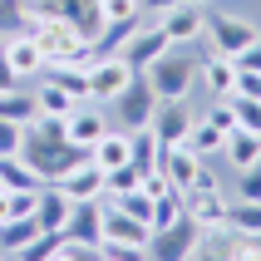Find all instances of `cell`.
I'll return each instance as SVG.
<instances>
[{
    "mask_svg": "<svg viewBox=\"0 0 261 261\" xmlns=\"http://www.w3.org/2000/svg\"><path fill=\"white\" fill-rule=\"evenodd\" d=\"M197 59H202L197 44H173L163 59H153L143 69V79L153 84L158 99H192V89H197Z\"/></svg>",
    "mask_w": 261,
    "mask_h": 261,
    "instance_id": "1",
    "label": "cell"
},
{
    "mask_svg": "<svg viewBox=\"0 0 261 261\" xmlns=\"http://www.w3.org/2000/svg\"><path fill=\"white\" fill-rule=\"evenodd\" d=\"M20 158H25V168L40 182H59V177L69 173L79 158H89L84 148H74L69 138H44V133L25 128V143H20Z\"/></svg>",
    "mask_w": 261,
    "mask_h": 261,
    "instance_id": "2",
    "label": "cell"
},
{
    "mask_svg": "<svg viewBox=\"0 0 261 261\" xmlns=\"http://www.w3.org/2000/svg\"><path fill=\"white\" fill-rule=\"evenodd\" d=\"M30 35H35V44H40V55H44V69H55V64H89V59H94V44H89L64 15L40 20V30H30Z\"/></svg>",
    "mask_w": 261,
    "mask_h": 261,
    "instance_id": "3",
    "label": "cell"
},
{
    "mask_svg": "<svg viewBox=\"0 0 261 261\" xmlns=\"http://www.w3.org/2000/svg\"><path fill=\"white\" fill-rule=\"evenodd\" d=\"M261 30L251 25V20H242V15H227V10H212L207 5V30L202 40H197V49H217V55H237L242 44H251Z\"/></svg>",
    "mask_w": 261,
    "mask_h": 261,
    "instance_id": "4",
    "label": "cell"
},
{
    "mask_svg": "<svg viewBox=\"0 0 261 261\" xmlns=\"http://www.w3.org/2000/svg\"><path fill=\"white\" fill-rule=\"evenodd\" d=\"M202 251V227L182 212V217L173 222V227H158V232L148 237V256L153 261H188Z\"/></svg>",
    "mask_w": 261,
    "mask_h": 261,
    "instance_id": "5",
    "label": "cell"
},
{
    "mask_svg": "<svg viewBox=\"0 0 261 261\" xmlns=\"http://www.w3.org/2000/svg\"><path fill=\"white\" fill-rule=\"evenodd\" d=\"M133 79H138V69L123 55H94L89 59V99L94 103H114Z\"/></svg>",
    "mask_w": 261,
    "mask_h": 261,
    "instance_id": "6",
    "label": "cell"
},
{
    "mask_svg": "<svg viewBox=\"0 0 261 261\" xmlns=\"http://www.w3.org/2000/svg\"><path fill=\"white\" fill-rule=\"evenodd\" d=\"M0 64H5L20 84H35L44 74V55H40V44H35V35H30V30L0 35Z\"/></svg>",
    "mask_w": 261,
    "mask_h": 261,
    "instance_id": "7",
    "label": "cell"
},
{
    "mask_svg": "<svg viewBox=\"0 0 261 261\" xmlns=\"http://www.w3.org/2000/svg\"><path fill=\"white\" fill-rule=\"evenodd\" d=\"M153 109H158V94H153V84L138 74V79L109 103V118H114L118 128H143L148 118H153Z\"/></svg>",
    "mask_w": 261,
    "mask_h": 261,
    "instance_id": "8",
    "label": "cell"
},
{
    "mask_svg": "<svg viewBox=\"0 0 261 261\" xmlns=\"http://www.w3.org/2000/svg\"><path fill=\"white\" fill-rule=\"evenodd\" d=\"M109 123H114V118H109V103H94V99H84V103H74L69 109V118H64V133H69V143L74 148H94L103 138V133H109Z\"/></svg>",
    "mask_w": 261,
    "mask_h": 261,
    "instance_id": "9",
    "label": "cell"
},
{
    "mask_svg": "<svg viewBox=\"0 0 261 261\" xmlns=\"http://www.w3.org/2000/svg\"><path fill=\"white\" fill-rule=\"evenodd\" d=\"M158 25H163V35H168L173 44H197L202 30H207V5H197V0H177L168 15H158Z\"/></svg>",
    "mask_w": 261,
    "mask_h": 261,
    "instance_id": "10",
    "label": "cell"
},
{
    "mask_svg": "<svg viewBox=\"0 0 261 261\" xmlns=\"http://www.w3.org/2000/svg\"><path fill=\"white\" fill-rule=\"evenodd\" d=\"M168 49H173V40L163 35V25H158V20H143V25H138V30L128 35V44H123L118 55H123V59L133 64V69L143 74L148 64H153V59H163Z\"/></svg>",
    "mask_w": 261,
    "mask_h": 261,
    "instance_id": "11",
    "label": "cell"
},
{
    "mask_svg": "<svg viewBox=\"0 0 261 261\" xmlns=\"http://www.w3.org/2000/svg\"><path fill=\"white\" fill-rule=\"evenodd\" d=\"M192 118H197V109H192V99H158V109H153V133H158V143H188V128Z\"/></svg>",
    "mask_w": 261,
    "mask_h": 261,
    "instance_id": "12",
    "label": "cell"
},
{
    "mask_svg": "<svg viewBox=\"0 0 261 261\" xmlns=\"http://www.w3.org/2000/svg\"><path fill=\"white\" fill-rule=\"evenodd\" d=\"M59 188H64V197H69V202H99L103 192H109V173H103L94 158H79L69 173L59 177Z\"/></svg>",
    "mask_w": 261,
    "mask_h": 261,
    "instance_id": "13",
    "label": "cell"
},
{
    "mask_svg": "<svg viewBox=\"0 0 261 261\" xmlns=\"http://www.w3.org/2000/svg\"><path fill=\"white\" fill-rule=\"evenodd\" d=\"M202 163H207V158H197L188 143H163V153H158V168L168 173V182H173L177 192H188L192 182H197Z\"/></svg>",
    "mask_w": 261,
    "mask_h": 261,
    "instance_id": "14",
    "label": "cell"
},
{
    "mask_svg": "<svg viewBox=\"0 0 261 261\" xmlns=\"http://www.w3.org/2000/svg\"><path fill=\"white\" fill-rule=\"evenodd\" d=\"M232 79H237L232 55L202 49V59H197V89H202L207 99H222V94H232Z\"/></svg>",
    "mask_w": 261,
    "mask_h": 261,
    "instance_id": "15",
    "label": "cell"
},
{
    "mask_svg": "<svg viewBox=\"0 0 261 261\" xmlns=\"http://www.w3.org/2000/svg\"><path fill=\"white\" fill-rule=\"evenodd\" d=\"M188 217L202 232H222L227 227V192L222 188H192L188 192Z\"/></svg>",
    "mask_w": 261,
    "mask_h": 261,
    "instance_id": "16",
    "label": "cell"
},
{
    "mask_svg": "<svg viewBox=\"0 0 261 261\" xmlns=\"http://www.w3.org/2000/svg\"><path fill=\"white\" fill-rule=\"evenodd\" d=\"M64 237L99 256V242H103V212H99V202H74L69 222H64Z\"/></svg>",
    "mask_w": 261,
    "mask_h": 261,
    "instance_id": "17",
    "label": "cell"
},
{
    "mask_svg": "<svg viewBox=\"0 0 261 261\" xmlns=\"http://www.w3.org/2000/svg\"><path fill=\"white\" fill-rule=\"evenodd\" d=\"M74 202L64 197L59 182H40V197H35V222H40V232H64V222H69Z\"/></svg>",
    "mask_w": 261,
    "mask_h": 261,
    "instance_id": "18",
    "label": "cell"
},
{
    "mask_svg": "<svg viewBox=\"0 0 261 261\" xmlns=\"http://www.w3.org/2000/svg\"><path fill=\"white\" fill-rule=\"evenodd\" d=\"M232 173H242V168H256L261 163V133H251V128H227V143H222V153H217Z\"/></svg>",
    "mask_w": 261,
    "mask_h": 261,
    "instance_id": "19",
    "label": "cell"
},
{
    "mask_svg": "<svg viewBox=\"0 0 261 261\" xmlns=\"http://www.w3.org/2000/svg\"><path fill=\"white\" fill-rule=\"evenodd\" d=\"M30 94H35V118H40V114L69 118V109H74V99L64 94V84H59V79H49V74H40V79L30 84Z\"/></svg>",
    "mask_w": 261,
    "mask_h": 261,
    "instance_id": "20",
    "label": "cell"
},
{
    "mask_svg": "<svg viewBox=\"0 0 261 261\" xmlns=\"http://www.w3.org/2000/svg\"><path fill=\"white\" fill-rule=\"evenodd\" d=\"M89 158L99 163L103 173H109V168H118V163H128V128H118V123H109V133H103L99 143L89 148Z\"/></svg>",
    "mask_w": 261,
    "mask_h": 261,
    "instance_id": "21",
    "label": "cell"
},
{
    "mask_svg": "<svg viewBox=\"0 0 261 261\" xmlns=\"http://www.w3.org/2000/svg\"><path fill=\"white\" fill-rule=\"evenodd\" d=\"M222 143H227V128H217L212 118H192V128H188V148L197 153V158H217L222 153Z\"/></svg>",
    "mask_w": 261,
    "mask_h": 261,
    "instance_id": "22",
    "label": "cell"
},
{
    "mask_svg": "<svg viewBox=\"0 0 261 261\" xmlns=\"http://www.w3.org/2000/svg\"><path fill=\"white\" fill-rule=\"evenodd\" d=\"M30 237H40V222L35 217H5L0 222V256H20Z\"/></svg>",
    "mask_w": 261,
    "mask_h": 261,
    "instance_id": "23",
    "label": "cell"
},
{
    "mask_svg": "<svg viewBox=\"0 0 261 261\" xmlns=\"http://www.w3.org/2000/svg\"><path fill=\"white\" fill-rule=\"evenodd\" d=\"M0 118H15V123H35V94L30 84H15V89H0Z\"/></svg>",
    "mask_w": 261,
    "mask_h": 261,
    "instance_id": "24",
    "label": "cell"
},
{
    "mask_svg": "<svg viewBox=\"0 0 261 261\" xmlns=\"http://www.w3.org/2000/svg\"><path fill=\"white\" fill-rule=\"evenodd\" d=\"M227 232H261V202L227 197Z\"/></svg>",
    "mask_w": 261,
    "mask_h": 261,
    "instance_id": "25",
    "label": "cell"
},
{
    "mask_svg": "<svg viewBox=\"0 0 261 261\" xmlns=\"http://www.w3.org/2000/svg\"><path fill=\"white\" fill-rule=\"evenodd\" d=\"M0 188H5V192H15V188H40V177L25 168L20 153H5V158H0Z\"/></svg>",
    "mask_w": 261,
    "mask_h": 261,
    "instance_id": "26",
    "label": "cell"
},
{
    "mask_svg": "<svg viewBox=\"0 0 261 261\" xmlns=\"http://www.w3.org/2000/svg\"><path fill=\"white\" fill-rule=\"evenodd\" d=\"M182 212H188V192L168 188V192L158 197V202H153V232H158V227H173V222L182 217Z\"/></svg>",
    "mask_w": 261,
    "mask_h": 261,
    "instance_id": "27",
    "label": "cell"
},
{
    "mask_svg": "<svg viewBox=\"0 0 261 261\" xmlns=\"http://www.w3.org/2000/svg\"><path fill=\"white\" fill-rule=\"evenodd\" d=\"M59 242H64V232H40V237H30V242H25V251H20L15 261H55Z\"/></svg>",
    "mask_w": 261,
    "mask_h": 261,
    "instance_id": "28",
    "label": "cell"
},
{
    "mask_svg": "<svg viewBox=\"0 0 261 261\" xmlns=\"http://www.w3.org/2000/svg\"><path fill=\"white\" fill-rule=\"evenodd\" d=\"M227 261H261V232H232L227 237Z\"/></svg>",
    "mask_w": 261,
    "mask_h": 261,
    "instance_id": "29",
    "label": "cell"
},
{
    "mask_svg": "<svg viewBox=\"0 0 261 261\" xmlns=\"http://www.w3.org/2000/svg\"><path fill=\"white\" fill-rule=\"evenodd\" d=\"M227 99H232V123L237 128L261 133V99H242V94H227Z\"/></svg>",
    "mask_w": 261,
    "mask_h": 261,
    "instance_id": "30",
    "label": "cell"
},
{
    "mask_svg": "<svg viewBox=\"0 0 261 261\" xmlns=\"http://www.w3.org/2000/svg\"><path fill=\"white\" fill-rule=\"evenodd\" d=\"M114 202L123 207L128 217H138V222H148V227H153V202H158V197H148L143 188H133V192H118Z\"/></svg>",
    "mask_w": 261,
    "mask_h": 261,
    "instance_id": "31",
    "label": "cell"
},
{
    "mask_svg": "<svg viewBox=\"0 0 261 261\" xmlns=\"http://www.w3.org/2000/svg\"><path fill=\"white\" fill-rule=\"evenodd\" d=\"M138 182H143V173H138V168H133V163H118V168H109V192H133L138 188Z\"/></svg>",
    "mask_w": 261,
    "mask_h": 261,
    "instance_id": "32",
    "label": "cell"
},
{
    "mask_svg": "<svg viewBox=\"0 0 261 261\" xmlns=\"http://www.w3.org/2000/svg\"><path fill=\"white\" fill-rule=\"evenodd\" d=\"M103 20H143V0H99Z\"/></svg>",
    "mask_w": 261,
    "mask_h": 261,
    "instance_id": "33",
    "label": "cell"
},
{
    "mask_svg": "<svg viewBox=\"0 0 261 261\" xmlns=\"http://www.w3.org/2000/svg\"><path fill=\"white\" fill-rule=\"evenodd\" d=\"M20 143H25V123L0 118V158H5V153H20Z\"/></svg>",
    "mask_w": 261,
    "mask_h": 261,
    "instance_id": "34",
    "label": "cell"
},
{
    "mask_svg": "<svg viewBox=\"0 0 261 261\" xmlns=\"http://www.w3.org/2000/svg\"><path fill=\"white\" fill-rule=\"evenodd\" d=\"M232 94H242V99H261V69H237Z\"/></svg>",
    "mask_w": 261,
    "mask_h": 261,
    "instance_id": "35",
    "label": "cell"
},
{
    "mask_svg": "<svg viewBox=\"0 0 261 261\" xmlns=\"http://www.w3.org/2000/svg\"><path fill=\"white\" fill-rule=\"evenodd\" d=\"M99 261H148L138 247H123V242H99Z\"/></svg>",
    "mask_w": 261,
    "mask_h": 261,
    "instance_id": "36",
    "label": "cell"
},
{
    "mask_svg": "<svg viewBox=\"0 0 261 261\" xmlns=\"http://www.w3.org/2000/svg\"><path fill=\"white\" fill-rule=\"evenodd\" d=\"M242 182H237V197H251V202H261V163L256 168H242Z\"/></svg>",
    "mask_w": 261,
    "mask_h": 261,
    "instance_id": "37",
    "label": "cell"
},
{
    "mask_svg": "<svg viewBox=\"0 0 261 261\" xmlns=\"http://www.w3.org/2000/svg\"><path fill=\"white\" fill-rule=\"evenodd\" d=\"M138 188H143L148 197H163V192L173 188V182H168V173H163V168H148V173H143V182H138Z\"/></svg>",
    "mask_w": 261,
    "mask_h": 261,
    "instance_id": "38",
    "label": "cell"
},
{
    "mask_svg": "<svg viewBox=\"0 0 261 261\" xmlns=\"http://www.w3.org/2000/svg\"><path fill=\"white\" fill-rule=\"evenodd\" d=\"M177 0H143V20H158V15H168Z\"/></svg>",
    "mask_w": 261,
    "mask_h": 261,
    "instance_id": "39",
    "label": "cell"
},
{
    "mask_svg": "<svg viewBox=\"0 0 261 261\" xmlns=\"http://www.w3.org/2000/svg\"><path fill=\"white\" fill-rule=\"evenodd\" d=\"M5 197H10V192H5V188H0V222H5V217H10V207H5Z\"/></svg>",
    "mask_w": 261,
    "mask_h": 261,
    "instance_id": "40",
    "label": "cell"
},
{
    "mask_svg": "<svg viewBox=\"0 0 261 261\" xmlns=\"http://www.w3.org/2000/svg\"><path fill=\"white\" fill-rule=\"evenodd\" d=\"M197 5H217V0H197Z\"/></svg>",
    "mask_w": 261,
    "mask_h": 261,
    "instance_id": "41",
    "label": "cell"
},
{
    "mask_svg": "<svg viewBox=\"0 0 261 261\" xmlns=\"http://www.w3.org/2000/svg\"><path fill=\"white\" fill-rule=\"evenodd\" d=\"M256 30H261V25H256Z\"/></svg>",
    "mask_w": 261,
    "mask_h": 261,
    "instance_id": "42",
    "label": "cell"
}]
</instances>
